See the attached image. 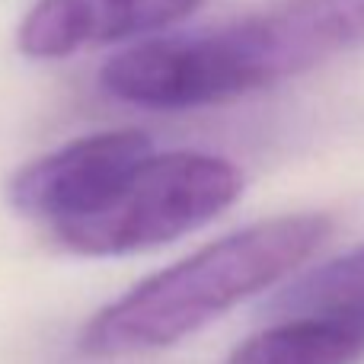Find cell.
Segmentation results:
<instances>
[{"mask_svg":"<svg viewBox=\"0 0 364 364\" xmlns=\"http://www.w3.org/2000/svg\"><path fill=\"white\" fill-rule=\"evenodd\" d=\"M205 4L208 0H96V45L160 32Z\"/></svg>","mask_w":364,"mask_h":364,"instance_id":"cell-8","label":"cell"},{"mask_svg":"<svg viewBox=\"0 0 364 364\" xmlns=\"http://www.w3.org/2000/svg\"><path fill=\"white\" fill-rule=\"evenodd\" d=\"M364 323L333 316H288L250 336L227 364H361Z\"/></svg>","mask_w":364,"mask_h":364,"instance_id":"cell-5","label":"cell"},{"mask_svg":"<svg viewBox=\"0 0 364 364\" xmlns=\"http://www.w3.org/2000/svg\"><path fill=\"white\" fill-rule=\"evenodd\" d=\"M355 48H364V0H275L233 23L122 48L100 83L128 106L176 112L262 93Z\"/></svg>","mask_w":364,"mask_h":364,"instance_id":"cell-1","label":"cell"},{"mask_svg":"<svg viewBox=\"0 0 364 364\" xmlns=\"http://www.w3.org/2000/svg\"><path fill=\"white\" fill-rule=\"evenodd\" d=\"M151 154V134L138 128L87 134L16 170L6 198L19 214L58 233L100 211Z\"/></svg>","mask_w":364,"mask_h":364,"instance_id":"cell-4","label":"cell"},{"mask_svg":"<svg viewBox=\"0 0 364 364\" xmlns=\"http://www.w3.org/2000/svg\"><path fill=\"white\" fill-rule=\"evenodd\" d=\"M272 310L284 316H333L364 323V246L297 278L272 301Z\"/></svg>","mask_w":364,"mask_h":364,"instance_id":"cell-6","label":"cell"},{"mask_svg":"<svg viewBox=\"0 0 364 364\" xmlns=\"http://www.w3.org/2000/svg\"><path fill=\"white\" fill-rule=\"evenodd\" d=\"M333 237V218L294 211L233 230L102 307L80 333L90 358L160 352L294 275Z\"/></svg>","mask_w":364,"mask_h":364,"instance_id":"cell-2","label":"cell"},{"mask_svg":"<svg viewBox=\"0 0 364 364\" xmlns=\"http://www.w3.org/2000/svg\"><path fill=\"white\" fill-rule=\"evenodd\" d=\"M243 192V170L218 154H151L90 218L55 240L80 256H128L173 243L220 218Z\"/></svg>","mask_w":364,"mask_h":364,"instance_id":"cell-3","label":"cell"},{"mask_svg":"<svg viewBox=\"0 0 364 364\" xmlns=\"http://www.w3.org/2000/svg\"><path fill=\"white\" fill-rule=\"evenodd\" d=\"M16 45L36 61H58L96 45V0H38L19 26Z\"/></svg>","mask_w":364,"mask_h":364,"instance_id":"cell-7","label":"cell"}]
</instances>
